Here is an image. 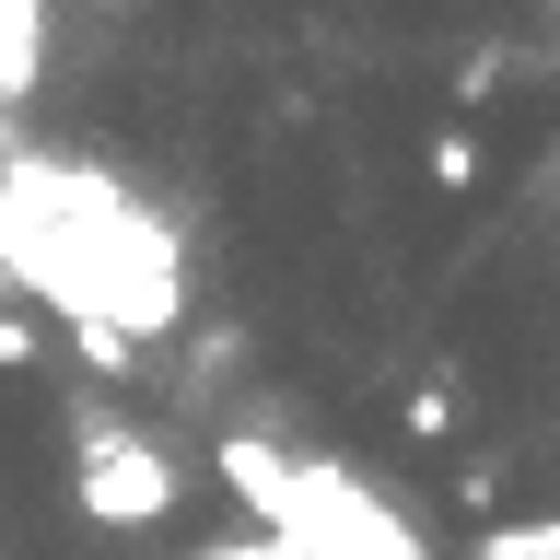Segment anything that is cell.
Instances as JSON below:
<instances>
[{"label":"cell","mask_w":560,"mask_h":560,"mask_svg":"<svg viewBox=\"0 0 560 560\" xmlns=\"http://www.w3.org/2000/svg\"><path fill=\"white\" fill-rule=\"evenodd\" d=\"M70 455H82L70 502H82L105 537H140V525H164V514H175V455L152 444V432H129L105 397H82V409H70Z\"/></svg>","instance_id":"obj_1"},{"label":"cell","mask_w":560,"mask_h":560,"mask_svg":"<svg viewBox=\"0 0 560 560\" xmlns=\"http://www.w3.org/2000/svg\"><path fill=\"white\" fill-rule=\"evenodd\" d=\"M70 339H82V362H94L105 385H117V374H140V339H117L105 315H70Z\"/></svg>","instance_id":"obj_2"},{"label":"cell","mask_w":560,"mask_h":560,"mask_svg":"<svg viewBox=\"0 0 560 560\" xmlns=\"http://www.w3.org/2000/svg\"><path fill=\"white\" fill-rule=\"evenodd\" d=\"M479 560H560V525H490Z\"/></svg>","instance_id":"obj_3"},{"label":"cell","mask_w":560,"mask_h":560,"mask_svg":"<svg viewBox=\"0 0 560 560\" xmlns=\"http://www.w3.org/2000/svg\"><path fill=\"white\" fill-rule=\"evenodd\" d=\"M397 420H409V444H444V432H455V397H444V385H420Z\"/></svg>","instance_id":"obj_4"},{"label":"cell","mask_w":560,"mask_h":560,"mask_svg":"<svg viewBox=\"0 0 560 560\" xmlns=\"http://www.w3.org/2000/svg\"><path fill=\"white\" fill-rule=\"evenodd\" d=\"M467 175H479V140L444 129V140H432V187H467Z\"/></svg>","instance_id":"obj_5"},{"label":"cell","mask_w":560,"mask_h":560,"mask_svg":"<svg viewBox=\"0 0 560 560\" xmlns=\"http://www.w3.org/2000/svg\"><path fill=\"white\" fill-rule=\"evenodd\" d=\"M187 560H292L280 537H210V549H187Z\"/></svg>","instance_id":"obj_6"},{"label":"cell","mask_w":560,"mask_h":560,"mask_svg":"<svg viewBox=\"0 0 560 560\" xmlns=\"http://www.w3.org/2000/svg\"><path fill=\"white\" fill-rule=\"evenodd\" d=\"M24 362H35V327H24V315H0V374H24Z\"/></svg>","instance_id":"obj_7"},{"label":"cell","mask_w":560,"mask_h":560,"mask_svg":"<svg viewBox=\"0 0 560 560\" xmlns=\"http://www.w3.org/2000/svg\"><path fill=\"white\" fill-rule=\"evenodd\" d=\"M94 12H140V0H94Z\"/></svg>","instance_id":"obj_8"}]
</instances>
